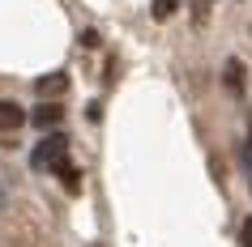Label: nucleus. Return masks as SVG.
Masks as SVG:
<instances>
[{
	"instance_id": "6e6552de",
	"label": "nucleus",
	"mask_w": 252,
	"mask_h": 247,
	"mask_svg": "<svg viewBox=\"0 0 252 247\" xmlns=\"http://www.w3.org/2000/svg\"><path fill=\"white\" fill-rule=\"evenodd\" d=\"M175 9H180V0H154V4H150V17H154V22H167Z\"/></svg>"
},
{
	"instance_id": "39448f33",
	"label": "nucleus",
	"mask_w": 252,
	"mask_h": 247,
	"mask_svg": "<svg viewBox=\"0 0 252 247\" xmlns=\"http://www.w3.org/2000/svg\"><path fill=\"white\" fill-rule=\"evenodd\" d=\"M52 170H56V175H60V183H64V192H73V196L81 192V170L73 166V162H68V158H64V162H56Z\"/></svg>"
},
{
	"instance_id": "9b49d317",
	"label": "nucleus",
	"mask_w": 252,
	"mask_h": 247,
	"mask_svg": "<svg viewBox=\"0 0 252 247\" xmlns=\"http://www.w3.org/2000/svg\"><path fill=\"white\" fill-rule=\"evenodd\" d=\"M81 47H98V30H81Z\"/></svg>"
},
{
	"instance_id": "20e7f679",
	"label": "nucleus",
	"mask_w": 252,
	"mask_h": 247,
	"mask_svg": "<svg viewBox=\"0 0 252 247\" xmlns=\"http://www.w3.org/2000/svg\"><path fill=\"white\" fill-rule=\"evenodd\" d=\"M34 90H39V98H52V103H56V98L68 90V77H64V73H47V77L34 81Z\"/></svg>"
},
{
	"instance_id": "423d86ee",
	"label": "nucleus",
	"mask_w": 252,
	"mask_h": 247,
	"mask_svg": "<svg viewBox=\"0 0 252 247\" xmlns=\"http://www.w3.org/2000/svg\"><path fill=\"white\" fill-rule=\"evenodd\" d=\"M226 90L235 94V98H244V90H248V81H244V64H239V60H226Z\"/></svg>"
},
{
	"instance_id": "0eeeda50",
	"label": "nucleus",
	"mask_w": 252,
	"mask_h": 247,
	"mask_svg": "<svg viewBox=\"0 0 252 247\" xmlns=\"http://www.w3.org/2000/svg\"><path fill=\"white\" fill-rule=\"evenodd\" d=\"M214 0H192V26H210Z\"/></svg>"
},
{
	"instance_id": "1a4fd4ad",
	"label": "nucleus",
	"mask_w": 252,
	"mask_h": 247,
	"mask_svg": "<svg viewBox=\"0 0 252 247\" xmlns=\"http://www.w3.org/2000/svg\"><path fill=\"white\" fill-rule=\"evenodd\" d=\"M244 166H248V179H252V119H248V145H244Z\"/></svg>"
},
{
	"instance_id": "9d476101",
	"label": "nucleus",
	"mask_w": 252,
	"mask_h": 247,
	"mask_svg": "<svg viewBox=\"0 0 252 247\" xmlns=\"http://www.w3.org/2000/svg\"><path fill=\"white\" fill-rule=\"evenodd\" d=\"M239 247H252V218L239 226Z\"/></svg>"
},
{
	"instance_id": "7ed1b4c3",
	"label": "nucleus",
	"mask_w": 252,
	"mask_h": 247,
	"mask_svg": "<svg viewBox=\"0 0 252 247\" xmlns=\"http://www.w3.org/2000/svg\"><path fill=\"white\" fill-rule=\"evenodd\" d=\"M26 119H34V128H56V124L64 119V107L60 103H39L34 115H26Z\"/></svg>"
},
{
	"instance_id": "f257e3e1",
	"label": "nucleus",
	"mask_w": 252,
	"mask_h": 247,
	"mask_svg": "<svg viewBox=\"0 0 252 247\" xmlns=\"http://www.w3.org/2000/svg\"><path fill=\"white\" fill-rule=\"evenodd\" d=\"M64 158H68V137H64V132H52V137H43V141L34 145L30 166H34V170H52L56 162H64Z\"/></svg>"
},
{
	"instance_id": "f03ea898",
	"label": "nucleus",
	"mask_w": 252,
	"mask_h": 247,
	"mask_svg": "<svg viewBox=\"0 0 252 247\" xmlns=\"http://www.w3.org/2000/svg\"><path fill=\"white\" fill-rule=\"evenodd\" d=\"M22 124H26V111L13 98H0V132H17Z\"/></svg>"
}]
</instances>
